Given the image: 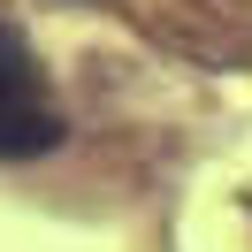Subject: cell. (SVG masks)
Listing matches in <instances>:
<instances>
[{"label": "cell", "mask_w": 252, "mask_h": 252, "mask_svg": "<svg viewBox=\"0 0 252 252\" xmlns=\"http://www.w3.org/2000/svg\"><path fill=\"white\" fill-rule=\"evenodd\" d=\"M54 138H62V123H54V107L38 99L31 54L0 31V153H46Z\"/></svg>", "instance_id": "obj_1"}]
</instances>
